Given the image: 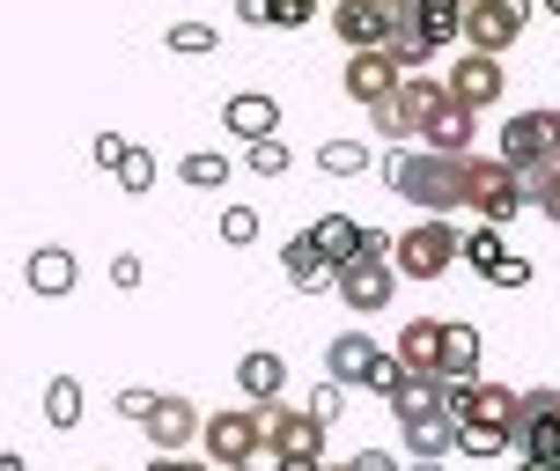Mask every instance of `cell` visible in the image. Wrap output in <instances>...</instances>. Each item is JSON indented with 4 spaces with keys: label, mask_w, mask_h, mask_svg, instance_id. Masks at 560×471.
Listing matches in <instances>:
<instances>
[{
    "label": "cell",
    "mask_w": 560,
    "mask_h": 471,
    "mask_svg": "<svg viewBox=\"0 0 560 471\" xmlns=\"http://www.w3.org/2000/svg\"><path fill=\"white\" fill-rule=\"evenodd\" d=\"M524 207H538L524 169L502 163V155H465V214H479V222H516Z\"/></svg>",
    "instance_id": "obj_2"
},
{
    "label": "cell",
    "mask_w": 560,
    "mask_h": 471,
    "mask_svg": "<svg viewBox=\"0 0 560 471\" xmlns=\"http://www.w3.org/2000/svg\"><path fill=\"white\" fill-rule=\"evenodd\" d=\"M532 192H538V214H546V222L560 228V163H553V169H538V177H532Z\"/></svg>",
    "instance_id": "obj_38"
},
{
    "label": "cell",
    "mask_w": 560,
    "mask_h": 471,
    "mask_svg": "<svg viewBox=\"0 0 560 471\" xmlns=\"http://www.w3.org/2000/svg\"><path fill=\"white\" fill-rule=\"evenodd\" d=\"M222 126L244 140V148H252V140H273L280 133V104L266 96V89H236V96L222 104Z\"/></svg>",
    "instance_id": "obj_16"
},
{
    "label": "cell",
    "mask_w": 560,
    "mask_h": 471,
    "mask_svg": "<svg viewBox=\"0 0 560 471\" xmlns=\"http://www.w3.org/2000/svg\"><path fill=\"white\" fill-rule=\"evenodd\" d=\"M222 244H236V250L258 244V214L252 207H222Z\"/></svg>",
    "instance_id": "obj_35"
},
{
    "label": "cell",
    "mask_w": 560,
    "mask_h": 471,
    "mask_svg": "<svg viewBox=\"0 0 560 471\" xmlns=\"http://www.w3.org/2000/svg\"><path fill=\"white\" fill-rule=\"evenodd\" d=\"M509 250H502V222H479L472 236H465V266H479V273H494Z\"/></svg>",
    "instance_id": "obj_32"
},
{
    "label": "cell",
    "mask_w": 560,
    "mask_h": 471,
    "mask_svg": "<svg viewBox=\"0 0 560 471\" xmlns=\"http://www.w3.org/2000/svg\"><path fill=\"white\" fill-rule=\"evenodd\" d=\"M0 471H30V464H23V457H15V449H8V457H0Z\"/></svg>",
    "instance_id": "obj_51"
},
{
    "label": "cell",
    "mask_w": 560,
    "mask_h": 471,
    "mask_svg": "<svg viewBox=\"0 0 560 471\" xmlns=\"http://www.w3.org/2000/svg\"><path fill=\"white\" fill-rule=\"evenodd\" d=\"M392 295H398V266L392 258H354V266H339V303L354 309V317L392 309Z\"/></svg>",
    "instance_id": "obj_10"
},
{
    "label": "cell",
    "mask_w": 560,
    "mask_h": 471,
    "mask_svg": "<svg viewBox=\"0 0 560 471\" xmlns=\"http://www.w3.org/2000/svg\"><path fill=\"white\" fill-rule=\"evenodd\" d=\"M163 45H170V52H185V59H199V52H214V30H207V23H170Z\"/></svg>",
    "instance_id": "obj_33"
},
{
    "label": "cell",
    "mask_w": 560,
    "mask_h": 471,
    "mask_svg": "<svg viewBox=\"0 0 560 471\" xmlns=\"http://www.w3.org/2000/svg\"><path fill=\"white\" fill-rule=\"evenodd\" d=\"M258 413H266V457H317V464H325V420L310 413V405L273 398V405H258Z\"/></svg>",
    "instance_id": "obj_7"
},
{
    "label": "cell",
    "mask_w": 560,
    "mask_h": 471,
    "mask_svg": "<svg viewBox=\"0 0 560 471\" xmlns=\"http://www.w3.org/2000/svg\"><path fill=\"white\" fill-rule=\"evenodd\" d=\"M384 185L413 199L420 214H457L465 207V155H435V148H392Z\"/></svg>",
    "instance_id": "obj_1"
},
{
    "label": "cell",
    "mask_w": 560,
    "mask_h": 471,
    "mask_svg": "<svg viewBox=\"0 0 560 471\" xmlns=\"http://www.w3.org/2000/svg\"><path fill=\"white\" fill-rule=\"evenodd\" d=\"M472 133H479V111L450 96L443 111H435V126H428V140H420V148H435V155H472Z\"/></svg>",
    "instance_id": "obj_20"
},
{
    "label": "cell",
    "mask_w": 560,
    "mask_h": 471,
    "mask_svg": "<svg viewBox=\"0 0 560 471\" xmlns=\"http://www.w3.org/2000/svg\"><path fill=\"white\" fill-rule=\"evenodd\" d=\"M457 258H465V236L450 228V214H428V222H413L406 236H398V250H392L398 280H443Z\"/></svg>",
    "instance_id": "obj_4"
},
{
    "label": "cell",
    "mask_w": 560,
    "mask_h": 471,
    "mask_svg": "<svg viewBox=\"0 0 560 471\" xmlns=\"http://www.w3.org/2000/svg\"><path fill=\"white\" fill-rule=\"evenodd\" d=\"M118 413H126V420H148V413H155V390H118Z\"/></svg>",
    "instance_id": "obj_43"
},
{
    "label": "cell",
    "mask_w": 560,
    "mask_h": 471,
    "mask_svg": "<svg viewBox=\"0 0 560 471\" xmlns=\"http://www.w3.org/2000/svg\"><path fill=\"white\" fill-rule=\"evenodd\" d=\"M406 471H450V464H443V457H413Z\"/></svg>",
    "instance_id": "obj_50"
},
{
    "label": "cell",
    "mask_w": 560,
    "mask_h": 471,
    "mask_svg": "<svg viewBox=\"0 0 560 471\" xmlns=\"http://www.w3.org/2000/svg\"><path fill=\"white\" fill-rule=\"evenodd\" d=\"M406 376H413V368H406L398 354H384V361H376V376H369V390H376V398H398V384H406Z\"/></svg>",
    "instance_id": "obj_39"
},
{
    "label": "cell",
    "mask_w": 560,
    "mask_h": 471,
    "mask_svg": "<svg viewBox=\"0 0 560 471\" xmlns=\"http://www.w3.org/2000/svg\"><path fill=\"white\" fill-rule=\"evenodd\" d=\"M30 295H45V303H59V295H74V250H30Z\"/></svg>",
    "instance_id": "obj_21"
},
{
    "label": "cell",
    "mask_w": 560,
    "mask_h": 471,
    "mask_svg": "<svg viewBox=\"0 0 560 471\" xmlns=\"http://www.w3.org/2000/svg\"><path fill=\"white\" fill-rule=\"evenodd\" d=\"M273 471H325L317 457H273Z\"/></svg>",
    "instance_id": "obj_49"
},
{
    "label": "cell",
    "mask_w": 560,
    "mask_h": 471,
    "mask_svg": "<svg viewBox=\"0 0 560 471\" xmlns=\"http://www.w3.org/2000/svg\"><path fill=\"white\" fill-rule=\"evenodd\" d=\"M310 413H317V420H325V427H332V420L347 413V384H332V376H325V384L310 390Z\"/></svg>",
    "instance_id": "obj_37"
},
{
    "label": "cell",
    "mask_w": 560,
    "mask_h": 471,
    "mask_svg": "<svg viewBox=\"0 0 560 471\" xmlns=\"http://www.w3.org/2000/svg\"><path fill=\"white\" fill-rule=\"evenodd\" d=\"M325 471H354V464H325Z\"/></svg>",
    "instance_id": "obj_53"
},
{
    "label": "cell",
    "mask_w": 560,
    "mask_h": 471,
    "mask_svg": "<svg viewBox=\"0 0 560 471\" xmlns=\"http://www.w3.org/2000/svg\"><path fill=\"white\" fill-rule=\"evenodd\" d=\"M177 177H185L192 192H222V185H229V155L199 148V155H185V163H177Z\"/></svg>",
    "instance_id": "obj_30"
},
{
    "label": "cell",
    "mask_w": 560,
    "mask_h": 471,
    "mask_svg": "<svg viewBox=\"0 0 560 471\" xmlns=\"http://www.w3.org/2000/svg\"><path fill=\"white\" fill-rule=\"evenodd\" d=\"M392 8H413V0H392Z\"/></svg>",
    "instance_id": "obj_54"
},
{
    "label": "cell",
    "mask_w": 560,
    "mask_h": 471,
    "mask_svg": "<svg viewBox=\"0 0 560 471\" xmlns=\"http://www.w3.org/2000/svg\"><path fill=\"white\" fill-rule=\"evenodd\" d=\"M96 471H112V464H96Z\"/></svg>",
    "instance_id": "obj_56"
},
{
    "label": "cell",
    "mask_w": 560,
    "mask_h": 471,
    "mask_svg": "<svg viewBox=\"0 0 560 471\" xmlns=\"http://www.w3.org/2000/svg\"><path fill=\"white\" fill-rule=\"evenodd\" d=\"M252 169H258V177H288V140H252Z\"/></svg>",
    "instance_id": "obj_36"
},
{
    "label": "cell",
    "mask_w": 560,
    "mask_h": 471,
    "mask_svg": "<svg viewBox=\"0 0 560 471\" xmlns=\"http://www.w3.org/2000/svg\"><path fill=\"white\" fill-rule=\"evenodd\" d=\"M236 390H244L252 405H273L280 390H288V361H280L273 346H252V354L236 361Z\"/></svg>",
    "instance_id": "obj_19"
},
{
    "label": "cell",
    "mask_w": 560,
    "mask_h": 471,
    "mask_svg": "<svg viewBox=\"0 0 560 471\" xmlns=\"http://www.w3.org/2000/svg\"><path fill=\"white\" fill-rule=\"evenodd\" d=\"M236 15H244L252 30H273V0H236Z\"/></svg>",
    "instance_id": "obj_46"
},
{
    "label": "cell",
    "mask_w": 560,
    "mask_h": 471,
    "mask_svg": "<svg viewBox=\"0 0 560 471\" xmlns=\"http://www.w3.org/2000/svg\"><path fill=\"white\" fill-rule=\"evenodd\" d=\"M516 471H560V449H546V457H516Z\"/></svg>",
    "instance_id": "obj_48"
},
{
    "label": "cell",
    "mask_w": 560,
    "mask_h": 471,
    "mask_svg": "<svg viewBox=\"0 0 560 471\" xmlns=\"http://www.w3.org/2000/svg\"><path fill=\"white\" fill-rule=\"evenodd\" d=\"M384 52H392L398 67H406V74H420V67L443 52V45H435V37H428V30L413 23V8H398V23H392V37H384Z\"/></svg>",
    "instance_id": "obj_22"
},
{
    "label": "cell",
    "mask_w": 560,
    "mask_h": 471,
    "mask_svg": "<svg viewBox=\"0 0 560 471\" xmlns=\"http://www.w3.org/2000/svg\"><path fill=\"white\" fill-rule=\"evenodd\" d=\"M538 8H546V15H560V0H538Z\"/></svg>",
    "instance_id": "obj_52"
},
{
    "label": "cell",
    "mask_w": 560,
    "mask_h": 471,
    "mask_svg": "<svg viewBox=\"0 0 560 471\" xmlns=\"http://www.w3.org/2000/svg\"><path fill=\"white\" fill-rule=\"evenodd\" d=\"M89 155H96V169H112V177H118V163L133 155V140H126V133H96V148H89Z\"/></svg>",
    "instance_id": "obj_40"
},
{
    "label": "cell",
    "mask_w": 560,
    "mask_h": 471,
    "mask_svg": "<svg viewBox=\"0 0 560 471\" xmlns=\"http://www.w3.org/2000/svg\"><path fill=\"white\" fill-rule=\"evenodd\" d=\"M443 376L450 384H479V332L472 325H450L443 332Z\"/></svg>",
    "instance_id": "obj_25"
},
{
    "label": "cell",
    "mask_w": 560,
    "mask_h": 471,
    "mask_svg": "<svg viewBox=\"0 0 560 471\" xmlns=\"http://www.w3.org/2000/svg\"><path fill=\"white\" fill-rule=\"evenodd\" d=\"M457 427L465 420L450 413V405H435V413L398 420V443H406V457H457Z\"/></svg>",
    "instance_id": "obj_15"
},
{
    "label": "cell",
    "mask_w": 560,
    "mask_h": 471,
    "mask_svg": "<svg viewBox=\"0 0 560 471\" xmlns=\"http://www.w3.org/2000/svg\"><path fill=\"white\" fill-rule=\"evenodd\" d=\"M516 405H524V390H509V384H472V405H465V420H494V427H509V435H516Z\"/></svg>",
    "instance_id": "obj_26"
},
{
    "label": "cell",
    "mask_w": 560,
    "mask_h": 471,
    "mask_svg": "<svg viewBox=\"0 0 560 471\" xmlns=\"http://www.w3.org/2000/svg\"><path fill=\"white\" fill-rule=\"evenodd\" d=\"M317 169H325V177H362L369 148L362 140H325V148H317Z\"/></svg>",
    "instance_id": "obj_31"
},
{
    "label": "cell",
    "mask_w": 560,
    "mask_h": 471,
    "mask_svg": "<svg viewBox=\"0 0 560 471\" xmlns=\"http://www.w3.org/2000/svg\"><path fill=\"white\" fill-rule=\"evenodd\" d=\"M140 435H148L155 449H170V457H185V449H192L199 435H207V413H199L192 398H177V390H163V398H155V413L140 420Z\"/></svg>",
    "instance_id": "obj_11"
},
{
    "label": "cell",
    "mask_w": 560,
    "mask_h": 471,
    "mask_svg": "<svg viewBox=\"0 0 560 471\" xmlns=\"http://www.w3.org/2000/svg\"><path fill=\"white\" fill-rule=\"evenodd\" d=\"M199 449H207L222 471L252 464L258 449H266V413H258V405H222V413H207V435H199Z\"/></svg>",
    "instance_id": "obj_6"
},
{
    "label": "cell",
    "mask_w": 560,
    "mask_h": 471,
    "mask_svg": "<svg viewBox=\"0 0 560 471\" xmlns=\"http://www.w3.org/2000/svg\"><path fill=\"white\" fill-rule=\"evenodd\" d=\"M148 471H222V464H214V457H207V464H192V457H170V449H155V464H148Z\"/></svg>",
    "instance_id": "obj_45"
},
{
    "label": "cell",
    "mask_w": 560,
    "mask_h": 471,
    "mask_svg": "<svg viewBox=\"0 0 560 471\" xmlns=\"http://www.w3.org/2000/svg\"><path fill=\"white\" fill-rule=\"evenodd\" d=\"M112 287H140V258H133V250H118V258H112Z\"/></svg>",
    "instance_id": "obj_44"
},
{
    "label": "cell",
    "mask_w": 560,
    "mask_h": 471,
    "mask_svg": "<svg viewBox=\"0 0 560 471\" xmlns=\"http://www.w3.org/2000/svg\"><path fill=\"white\" fill-rule=\"evenodd\" d=\"M502 163H516L524 177L560 163V111H509L502 118Z\"/></svg>",
    "instance_id": "obj_5"
},
{
    "label": "cell",
    "mask_w": 560,
    "mask_h": 471,
    "mask_svg": "<svg viewBox=\"0 0 560 471\" xmlns=\"http://www.w3.org/2000/svg\"><path fill=\"white\" fill-rule=\"evenodd\" d=\"M310 236H317V250H325L332 266H354V258H362V244H369V228H362V222H347V214H325V222L310 228Z\"/></svg>",
    "instance_id": "obj_23"
},
{
    "label": "cell",
    "mask_w": 560,
    "mask_h": 471,
    "mask_svg": "<svg viewBox=\"0 0 560 471\" xmlns=\"http://www.w3.org/2000/svg\"><path fill=\"white\" fill-rule=\"evenodd\" d=\"M443 82H450V96H457V104H472V111H494V104H502V89H509V74H502V59H494V52H472V45H465V52H457V67H450Z\"/></svg>",
    "instance_id": "obj_12"
},
{
    "label": "cell",
    "mask_w": 560,
    "mask_h": 471,
    "mask_svg": "<svg viewBox=\"0 0 560 471\" xmlns=\"http://www.w3.org/2000/svg\"><path fill=\"white\" fill-rule=\"evenodd\" d=\"M236 471H252V464H236Z\"/></svg>",
    "instance_id": "obj_55"
},
{
    "label": "cell",
    "mask_w": 560,
    "mask_h": 471,
    "mask_svg": "<svg viewBox=\"0 0 560 471\" xmlns=\"http://www.w3.org/2000/svg\"><path fill=\"white\" fill-rule=\"evenodd\" d=\"M487 280H494V287H532V258H516V250H509V258H502Z\"/></svg>",
    "instance_id": "obj_41"
},
{
    "label": "cell",
    "mask_w": 560,
    "mask_h": 471,
    "mask_svg": "<svg viewBox=\"0 0 560 471\" xmlns=\"http://www.w3.org/2000/svg\"><path fill=\"white\" fill-rule=\"evenodd\" d=\"M347 464H354V471H398V457H392V449H362V457H347Z\"/></svg>",
    "instance_id": "obj_47"
},
{
    "label": "cell",
    "mask_w": 560,
    "mask_h": 471,
    "mask_svg": "<svg viewBox=\"0 0 560 471\" xmlns=\"http://www.w3.org/2000/svg\"><path fill=\"white\" fill-rule=\"evenodd\" d=\"M443 332L450 325H435V317H406V325H398V361H406L413 376H443Z\"/></svg>",
    "instance_id": "obj_18"
},
{
    "label": "cell",
    "mask_w": 560,
    "mask_h": 471,
    "mask_svg": "<svg viewBox=\"0 0 560 471\" xmlns=\"http://www.w3.org/2000/svg\"><path fill=\"white\" fill-rule=\"evenodd\" d=\"M443 104H450V82H435V74H406L392 104H376V111H369V126L392 140V148H398V140H428V126H435Z\"/></svg>",
    "instance_id": "obj_3"
},
{
    "label": "cell",
    "mask_w": 560,
    "mask_h": 471,
    "mask_svg": "<svg viewBox=\"0 0 560 471\" xmlns=\"http://www.w3.org/2000/svg\"><path fill=\"white\" fill-rule=\"evenodd\" d=\"M443 398H450L443 376H406V384H398V398H392V413H398V420H413V413H435Z\"/></svg>",
    "instance_id": "obj_28"
},
{
    "label": "cell",
    "mask_w": 560,
    "mask_h": 471,
    "mask_svg": "<svg viewBox=\"0 0 560 471\" xmlns=\"http://www.w3.org/2000/svg\"><path fill=\"white\" fill-rule=\"evenodd\" d=\"M317 15V0H273V30H303Z\"/></svg>",
    "instance_id": "obj_42"
},
{
    "label": "cell",
    "mask_w": 560,
    "mask_h": 471,
    "mask_svg": "<svg viewBox=\"0 0 560 471\" xmlns=\"http://www.w3.org/2000/svg\"><path fill=\"white\" fill-rule=\"evenodd\" d=\"M118 185H126V192H155V155H148V148H133V155H126V163H118Z\"/></svg>",
    "instance_id": "obj_34"
},
{
    "label": "cell",
    "mask_w": 560,
    "mask_h": 471,
    "mask_svg": "<svg viewBox=\"0 0 560 471\" xmlns=\"http://www.w3.org/2000/svg\"><path fill=\"white\" fill-rule=\"evenodd\" d=\"M376 361H384V346H376L369 332H339L332 346H325V376L354 390V384H369V376H376Z\"/></svg>",
    "instance_id": "obj_17"
},
{
    "label": "cell",
    "mask_w": 560,
    "mask_h": 471,
    "mask_svg": "<svg viewBox=\"0 0 560 471\" xmlns=\"http://www.w3.org/2000/svg\"><path fill=\"white\" fill-rule=\"evenodd\" d=\"M465 8L472 0H413V23L435 37V45H457L465 37Z\"/></svg>",
    "instance_id": "obj_24"
},
{
    "label": "cell",
    "mask_w": 560,
    "mask_h": 471,
    "mask_svg": "<svg viewBox=\"0 0 560 471\" xmlns=\"http://www.w3.org/2000/svg\"><path fill=\"white\" fill-rule=\"evenodd\" d=\"M509 449H516V435L494 427V420H465L457 427V457H509Z\"/></svg>",
    "instance_id": "obj_27"
},
{
    "label": "cell",
    "mask_w": 560,
    "mask_h": 471,
    "mask_svg": "<svg viewBox=\"0 0 560 471\" xmlns=\"http://www.w3.org/2000/svg\"><path fill=\"white\" fill-rule=\"evenodd\" d=\"M45 420H52L59 435L82 427V384H74V376H52V384H45Z\"/></svg>",
    "instance_id": "obj_29"
},
{
    "label": "cell",
    "mask_w": 560,
    "mask_h": 471,
    "mask_svg": "<svg viewBox=\"0 0 560 471\" xmlns=\"http://www.w3.org/2000/svg\"><path fill=\"white\" fill-rule=\"evenodd\" d=\"M532 8H538V0H472V8H465V45H472V52H494V59H502L509 45L524 37Z\"/></svg>",
    "instance_id": "obj_8"
},
{
    "label": "cell",
    "mask_w": 560,
    "mask_h": 471,
    "mask_svg": "<svg viewBox=\"0 0 560 471\" xmlns=\"http://www.w3.org/2000/svg\"><path fill=\"white\" fill-rule=\"evenodd\" d=\"M398 82H406V67H398L384 45H369V52H347V67H339V89L362 104V111H376V104H392Z\"/></svg>",
    "instance_id": "obj_9"
},
{
    "label": "cell",
    "mask_w": 560,
    "mask_h": 471,
    "mask_svg": "<svg viewBox=\"0 0 560 471\" xmlns=\"http://www.w3.org/2000/svg\"><path fill=\"white\" fill-rule=\"evenodd\" d=\"M280 273H288V287L295 295H325V287H339V266L317 250V236H295V244H280Z\"/></svg>",
    "instance_id": "obj_14"
},
{
    "label": "cell",
    "mask_w": 560,
    "mask_h": 471,
    "mask_svg": "<svg viewBox=\"0 0 560 471\" xmlns=\"http://www.w3.org/2000/svg\"><path fill=\"white\" fill-rule=\"evenodd\" d=\"M398 23V8L392 0H339L332 8V30H339V45L347 52H369V45H384Z\"/></svg>",
    "instance_id": "obj_13"
}]
</instances>
